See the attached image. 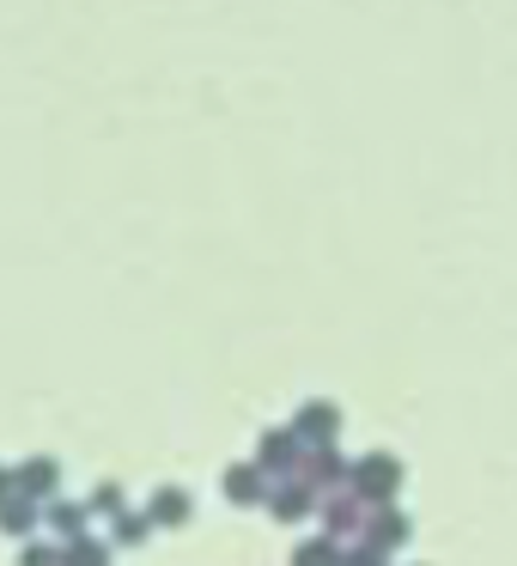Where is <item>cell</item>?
Wrapping results in <instances>:
<instances>
[{"instance_id":"1","label":"cell","mask_w":517,"mask_h":566,"mask_svg":"<svg viewBox=\"0 0 517 566\" xmlns=\"http://www.w3.org/2000/svg\"><path fill=\"white\" fill-rule=\"evenodd\" d=\"M395 488H402V463H395V457H359L354 463V493L366 505H390L395 500Z\"/></svg>"},{"instance_id":"2","label":"cell","mask_w":517,"mask_h":566,"mask_svg":"<svg viewBox=\"0 0 517 566\" xmlns=\"http://www.w3.org/2000/svg\"><path fill=\"white\" fill-rule=\"evenodd\" d=\"M262 469H268V475H305V439H298L293 427H281V432H268V439H262V457H256Z\"/></svg>"},{"instance_id":"6","label":"cell","mask_w":517,"mask_h":566,"mask_svg":"<svg viewBox=\"0 0 517 566\" xmlns=\"http://www.w3.org/2000/svg\"><path fill=\"white\" fill-rule=\"evenodd\" d=\"M268 505H274V517L293 524V517H305L310 505H317V488H310L305 475H293V481H281V488H268Z\"/></svg>"},{"instance_id":"7","label":"cell","mask_w":517,"mask_h":566,"mask_svg":"<svg viewBox=\"0 0 517 566\" xmlns=\"http://www.w3.org/2000/svg\"><path fill=\"white\" fill-rule=\"evenodd\" d=\"M225 493H232V500H268V469L262 463H238L232 475H225Z\"/></svg>"},{"instance_id":"8","label":"cell","mask_w":517,"mask_h":566,"mask_svg":"<svg viewBox=\"0 0 517 566\" xmlns=\"http://www.w3.org/2000/svg\"><path fill=\"white\" fill-rule=\"evenodd\" d=\"M359 493H335L329 505H323V524H329V536H341V530H359Z\"/></svg>"},{"instance_id":"3","label":"cell","mask_w":517,"mask_h":566,"mask_svg":"<svg viewBox=\"0 0 517 566\" xmlns=\"http://www.w3.org/2000/svg\"><path fill=\"white\" fill-rule=\"evenodd\" d=\"M408 530H414V524H408V512H402V505H371V512H366V548H378V554H390V548H402V542H408Z\"/></svg>"},{"instance_id":"10","label":"cell","mask_w":517,"mask_h":566,"mask_svg":"<svg viewBox=\"0 0 517 566\" xmlns=\"http://www.w3.org/2000/svg\"><path fill=\"white\" fill-rule=\"evenodd\" d=\"M152 512H159V524H183V517H189V500H183L177 488H165L159 500H152Z\"/></svg>"},{"instance_id":"11","label":"cell","mask_w":517,"mask_h":566,"mask_svg":"<svg viewBox=\"0 0 517 566\" xmlns=\"http://www.w3.org/2000/svg\"><path fill=\"white\" fill-rule=\"evenodd\" d=\"M347 566H383V554L378 548H354V554H347Z\"/></svg>"},{"instance_id":"9","label":"cell","mask_w":517,"mask_h":566,"mask_svg":"<svg viewBox=\"0 0 517 566\" xmlns=\"http://www.w3.org/2000/svg\"><path fill=\"white\" fill-rule=\"evenodd\" d=\"M293 566H347V554L335 548V536H323V542H305Z\"/></svg>"},{"instance_id":"4","label":"cell","mask_w":517,"mask_h":566,"mask_svg":"<svg viewBox=\"0 0 517 566\" xmlns=\"http://www.w3.org/2000/svg\"><path fill=\"white\" fill-rule=\"evenodd\" d=\"M305 481L310 488H354V463L335 444H317V451H305Z\"/></svg>"},{"instance_id":"5","label":"cell","mask_w":517,"mask_h":566,"mask_svg":"<svg viewBox=\"0 0 517 566\" xmlns=\"http://www.w3.org/2000/svg\"><path fill=\"white\" fill-rule=\"evenodd\" d=\"M293 432L310 444V451H317V444H335V432H341V415H335L329 402H310V408H298Z\"/></svg>"}]
</instances>
